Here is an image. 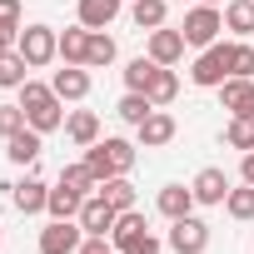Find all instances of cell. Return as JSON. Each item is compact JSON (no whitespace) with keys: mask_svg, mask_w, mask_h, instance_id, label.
Listing matches in <instances>:
<instances>
[{"mask_svg":"<svg viewBox=\"0 0 254 254\" xmlns=\"http://www.w3.org/2000/svg\"><path fill=\"white\" fill-rule=\"evenodd\" d=\"M145 95H150V100H155V105H160V110H165V105H170V100H175V95H180V75H175V70H170V65H160V70H155V80H150V90H145Z\"/></svg>","mask_w":254,"mask_h":254,"instance_id":"484cf974","label":"cell"},{"mask_svg":"<svg viewBox=\"0 0 254 254\" xmlns=\"http://www.w3.org/2000/svg\"><path fill=\"white\" fill-rule=\"evenodd\" d=\"M224 30L254 35V0H229V5H224Z\"/></svg>","mask_w":254,"mask_h":254,"instance_id":"d4e9b609","label":"cell"},{"mask_svg":"<svg viewBox=\"0 0 254 254\" xmlns=\"http://www.w3.org/2000/svg\"><path fill=\"white\" fill-rule=\"evenodd\" d=\"M224 140H229V150H254V115H234L229 120V130H224Z\"/></svg>","mask_w":254,"mask_h":254,"instance_id":"83f0119b","label":"cell"},{"mask_svg":"<svg viewBox=\"0 0 254 254\" xmlns=\"http://www.w3.org/2000/svg\"><path fill=\"white\" fill-rule=\"evenodd\" d=\"M10 199H15L20 214H40V209L50 204V185H40V180H20V185H10Z\"/></svg>","mask_w":254,"mask_h":254,"instance_id":"9a60e30c","label":"cell"},{"mask_svg":"<svg viewBox=\"0 0 254 254\" xmlns=\"http://www.w3.org/2000/svg\"><path fill=\"white\" fill-rule=\"evenodd\" d=\"M20 110H25V120H30V130H40V135H50V130H60V125H65V110H60L55 85L25 80V85H20Z\"/></svg>","mask_w":254,"mask_h":254,"instance_id":"6da1fadb","label":"cell"},{"mask_svg":"<svg viewBox=\"0 0 254 254\" xmlns=\"http://www.w3.org/2000/svg\"><path fill=\"white\" fill-rule=\"evenodd\" d=\"M85 165H90V175H95L100 185H105V180H115V165H110V155H105V145H100V140L85 150Z\"/></svg>","mask_w":254,"mask_h":254,"instance_id":"d6a6232c","label":"cell"},{"mask_svg":"<svg viewBox=\"0 0 254 254\" xmlns=\"http://www.w3.org/2000/svg\"><path fill=\"white\" fill-rule=\"evenodd\" d=\"M65 135H70L80 150H90V145L100 140V115H95V110H75V115L65 120Z\"/></svg>","mask_w":254,"mask_h":254,"instance_id":"e0dca14e","label":"cell"},{"mask_svg":"<svg viewBox=\"0 0 254 254\" xmlns=\"http://www.w3.org/2000/svg\"><path fill=\"white\" fill-rule=\"evenodd\" d=\"M229 75H234V45H224V40H214V45L190 65V80L204 85V90H219Z\"/></svg>","mask_w":254,"mask_h":254,"instance_id":"3957f363","label":"cell"},{"mask_svg":"<svg viewBox=\"0 0 254 254\" xmlns=\"http://www.w3.org/2000/svg\"><path fill=\"white\" fill-rule=\"evenodd\" d=\"M155 70H160V60H150V55H140V60H130L125 65V90H150V80H155Z\"/></svg>","mask_w":254,"mask_h":254,"instance_id":"4316f807","label":"cell"},{"mask_svg":"<svg viewBox=\"0 0 254 254\" xmlns=\"http://www.w3.org/2000/svg\"><path fill=\"white\" fill-rule=\"evenodd\" d=\"M175 229H170V249L175 254H204L209 249V224L204 219H194V214H185V219H170Z\"/></svg>","mask_w":254,"mask_h":254,"instance_id":"52a82bcc","label":"cell"},{"mask_svg":"<svg viewBox=\"0 0 254 254\" xmlns=\"http://www.w3.org/2000/svg\"><path fill=\"white\" fill-rule=\"evenodd\" d=\"M115 60V40L105 35V30H90V55H85V65H110Z\"/></svg>","mask_w":254,"mask_h":254,"instance_id":"1f68e13d","label":"cell"},{"mask_svg":"<svg viewBox=\"0 0 254 254\" xmlns=\"http://www.w3.org/2000/svg\"><path fill=\"white\" fill-rule=\"evenodd\" d=\"M100 145H105L115 175H130V170H135V145H130V140H100Z\"/></svg>","mask_w":254,"mask_h":254,"instance_id":"4dcf8cb0","label":"cell"},{"mask_svg":"<svg viewBox=\"0 0 254 254\" xmlns=\"http://www.w3.org/2000/svg\"><path fill=\"white\" fill-rule=\"evenodd\" d=\"M50 85H55L60 100H85V95H90V70H85V65H65V70H55Z\"/></svg>","mask_w":254,"mask_h":254,"instance_id":"4fadbf2b","label":"cell"},{"mask_svg":"<svg viewBox=\"0 0 254 254\" xmlns=\"http://www.w3.org/2000/svg\"><path fill=\"white\" fill-rule=\"evenodd\" d=\"M155 110H160V105H155L150 95H140V90H125V100H120V120H125V125H145Z\"/></svg>","mask_w":254,"mask_h":254,"instance_id":"44dd1931","label":"cell"},{"mask_svg":"<svg viewBox=\"0 0 254 254\" xmlns=\"http://www.w3.org/2000/svg\"><path fill=\"white\" fill-rule=\"evenodd\" d=\"M219 100H224V110H229V115H254V80L229 75V80L219 85Z\"/></svg>","mask_w":254,"mask_h":254,"instance_id":"30bf717a","label":"cell"},{"mask_svg":"<svg viewBox=\"0 0 254 254\" xmlns=\"http://www.w3.org/2000/svg\"><path fill=\"white\" fill-rule=\"evenodd\" d=\"M219 30H224V15H219L214 5H194V10L185 15V25H180L185 45H199V50H209V45L219 40Z\"/></svg>","mask_w":254,"mask_h":254,"instance_id":"5b68a950","label":"cell"},{"mask_svg":"<svg viewBox=\"0 0 254 254\" xmlns=\"http://www.w3.org/2000/svg\"><path fill=\"white\" fill-rule=\"evenodd\" d=\"M135 130H140V150H165V145L175 140V130H180V125H175V115L155 110L145 125H135Z\"/></svg>","mask_w":254,"mask_h":254,"instance_id":"9c48e42d","label":"cell"},{"mask_svg":"<svg viewBox=\"0 0 254 254\" xmlns=\"http://www.w3.org/2000/svg\"><path fill=\"white\" fill-rule=\"evenodd\" d=\"M190 190H194V199H199V204H224L229 180H224V170H214V165H209V170H199V175H194V185H190Z\"/></svg>","mask_w":254,"mask_h":254,"instance_id":"5bb4252c","label":"cell"},{"mask_svg":"<svg viewBox=\"0 0 254 254\" xmlns=\"http://www.w3.org/2000/svg\"><path fill=\"white\" fill-rule=\"evenodd\" d=\"M25 80H30V60L20 50H5L0 55V90H20Z\"/></svg>","mask_w":254,"mask_h":254,"instance_id":"d6986e66","label":"cell"},{"mask_svg":"<svg viewBox=\"0 0 254 254\" xmlns=\"http://www.w3.org/2000/svg\"><path fill=\"white\" fill-rule=\"evenodd\" d=\"M5 50H10V40H5V35H0V55H5Z\"/></svg>","mask_w":254,"mask_h":254,"instance_id":"f35d334b","label":"cell"},{"mask_svg":"<svg viewBox=\"0 0 254 254\" xmlns=\"http://www.w3.org/2000/svg\"><path fill=\"white\" fill-rule=\"evenodd\" d=\"M199 5H219V0H199Z\"/></svg>","mask_w":254,"mask_h":254,"instance_id":"ab89813d","label":"cell"},{"mask_svg":"<svg viewBox=\"0 0 254 254\" xmlns=\"http://www.w3.org/2000/svg\"><path fill=\"white\" fill-rule=\"evenodd\" d=\"M224 209H229V219H254V185L229 190L224 194Z\"/></svg>","mask_w":254,"mask_h":254,"instance_id":"f546056e","label":"cell"},{"mask_svg":"<svg viewBox=\"0 0 254 254\" xmlns=\"http://www.w3.org/2000/svg\"><path fill=\"white\" fill-rule=\"evenodd\" d=\"M80 254H110V244H105V234H85V244H80Z\"/></svg>","mask_w":254,"mask_h":254,"instance_id":"8d00e7d4","label":"cell"},{"mask_svg":"<svg viewBox=\"0 0 254 254\" xmlns=\"http://www.w3.org/2000/svg\"><path fill=\"white\" fill-rule=\"evenodd\" d=\"M80 204H85V194H75V190H65V185H55L50 190V219H80Z\"/></svg>","mask_w":254,"mask_h":254,"instance_id":"7402d4cb","label":"cell"},{"mask_svg":"<svg viewBox=\"0 0 254 254\" xmlns=\"http://www.w3.org/2000/svg\"><path fill=\"white\" fill-rule=\"evenodd\" d=\"M25 125H30V120H25L20 105H0V140H10L15 130H25Z\"/></svg>","mask_w":254,"mask_h":254,"instance_id":"e575fe53","label":"cell"},{"mask_svg":"<svg viewBox=\"0 0 254 254\" xmlns=\"http://www.w3.org/2000/svg\"><path fill=\"white\" fill-rule=\"evenodd\" d=\"M239 175H244V185H254V150L244 155V165H239Z\"/></svg>","mask_w":254,"mask_h":254,"instance_id":"74e56055","label":"cell"},{"mask_svg":"<svg viewBox=\"0 0 254 254\" xmlns=\"http://www.w3.org/2000/svg\"><path fill=\"white\" fill-rule=\"evenodd\" d=\"M25 25H20V0H0V35L15 40Z\"/></svg>","mask_w":254,"mask_h":254,"instance_id":"836d02e7","label":"cell"},{"mask_svg":"<svg viewBox=\"0 0 254 254\" xmlns=\"http://www.w3.org/2000/svg\"><path fill=\"white\" fill-rule=\"evenodd\" d=\"M60 185L75 190V194H85V199H90V190H100V180L90 175V165H65L60 170Z\"/></svg>","mask_w":254,"mask_h":254,"instance_id":"f1b7e54d","label":"cell"},{"mask_svg":"<svg viewBox=\"0 0 254 254\" xmlns=\"http://www.w3.org/2000/svg\"><path fill=\"white\" fill-rule=\"evenodd\" d=\"M155 204H160V214H165V219H185V214H194V204H199V199H194V190H185V185H165Z\"/></svg>","mask_w":254,"mask_h":254,"instance_id":"2e32d148","label":"cell"},{"mask_svg":"<svg viewBox=\"0 0 254 254\" xmlns=\"http://www.w3.org/2000/svg\"><path fill=\"white\" fill-rule=\"evenodd\" d=\"M80 244H85L80 219H50L40 229V254H80Z\"/></svg>","mask_w":254,"mask_h":254,"instance_id":"8992f818","label":"cell"},{"mask_svg":"<svg viewBox=\"0 0 254 254\" xmlns=\"http://www.w3.org/2000/svg\"><path fill=\"white\" fill-rule=\"evenodd\" d=\"M165 15H170L165 0H135V5H130V20H135L140 30H160V25H165Z\"/></svg>","mask_w":254,"mask_h":254,"instance_id":"cb8c5ba5","label":"cell"},{"mask_svg":"<svg viewBox=\"0 0 254 254\" xmlns=\"http://www.w3.org/2000/svg\"><path fill=\"white\" fill-rule=\"evenodd\" d=\"M150 60H160V65H180L185 60V35L180 30H150Z\"/></svg>","mask_w":254,"mask_h":254,"instance_id":"7c38bea8","label":"cell"},{"mask_svg":"<svg viewBox=\"0 0 254 254\" xmlns=\"http://www.w3.org/2000/svg\"><path fill=\"white\" fill-rule=\"evenodd\" d=\"M100 194H105V204H110V209H120V214H125V209H135V185L125 180V175L105 180V185H100Z\"/></svg>","mask_w":254,"mask_h":254,"instance_id":"603a6c76","label":"cell"},{"mask_svg":"<svg viewBox=\"0 0 254 254\" xmlns=\"http://www.w3.org/2000/svg\"><path fill=\"white\" fill-rule=\"evenodd\" d=\"M85 55H90V30H85V25L60 30V60H65V65H85Z\"/></svg>","mask_w":254,"mask_h":254,"instance_id":"ffe728a7","label":"cell"},{"mask_svg":"<svg viewBox=\"0 0 254 254\" xmlns=\"http://www.w3.org/2000/svg\"><path fill=\"white\" fill-rule=\"evenodd\" d=\"M40 150H45V135H40V130H30V125H25V130H15V135L5 140V155H10L15 165H35V160H40Z\"/></svg>","mask_w":254,"mask_h":254,"instance_id":"8fae6325","label":"cell"},{"mask_svg":"<svg viewBox=\"0 0 254 254\" xmlns=\"http://www.w3.org/2000/svg\"><path fill=\"white\" fill-rule=\"evenodd\" d=\"M15 50L30 60V70H40V65H50V60L60 55V35H55L50 25H25V30L15 35Z\"/></svg>","mask_w":254,"mask_h":254,"instance_id":"277c9868","label":"cell"},{"mask_svg":"<svg viewBox=\"0 0 254 254\" xmlns=\"http://www.w3.org/2000/svg\"><path fill=\"white\" fill-rule=\"evenodd\" d=\"M110 239H115V249H120V254H160V239L150 234V224H145V214H140V209L115 214Z\"/></svg>","mask_w":254,"mask_h":254,"instance_id":"7a4b0ae2","label":"cell"},{"mask_svg":"<svg viewBox=\"0 0 254 254\" xmlns=\"http://www.w3.org/2000/svg\"><path fill=\"white\" fill-rule=\"evenodd\" d=\"M115 214H120V209H110L105 194L95 190V194L80 204V229H85V234H110V229H115Z\"/></svg>","mask_w":254,"mask_h":254,"instance_id":"ba28073f","label":"cell"},{"mask_svg":"<svg viewBox=\"0 0 254 254\" xmlns=\"http://www.w3.org/2000/svg\"><path fill=\"white\" fill-rule=\"evenodd\" d=\"M120 15V0H80V25L85 30H105Z\"/></svg>","mask_w":254,"mask_h":254,"instance_id":"ac0fdd59","label":"cell"},{"mask_svg":"<svg viewBox=\"0 0 254 254\" xmlns=\"http://www.w3.org/2000/svg\"><path fill=\"white\" fill-rule=\"evenodd\" d=\"M234 75L254 80V45H234Z\"/></svg>","mask_w":254,"mask_h":254,"instance_id":"d590c367","label":"cell"}]
</instances>
